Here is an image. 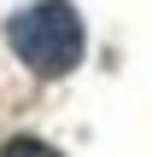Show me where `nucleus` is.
<instances>
[{
	"instance_id": "obj_1",
	"label": "nucleus",
	"mask_w": 152,
	"mask_h": 157,
	"mask_svg": "<svg viewBox=\"0 0 152 157\" xmlns=\"http://www.w3.org/2000/svg\"><path fill=\"white\" fill-rule=\"evenodd\" d=\"M6 47L18 52V64L41 82H59L82 64L88 52V29H82V12L70 0H29L6 17Z\"/></svg>"
},
{
	"instance_id": "obj_2",
	"label": "nucleus",
	"mask_w": 152,
	"mask_h": 157,
	"mask_svg": "<svg viewBox=\"0 0 152 157\" xmlns=\"http://www.w3.org/2000/svg\"><path fill=\"white\" fill-rule=\"evenodd\" d=\"M0 157H64L59 146H47V140H35V134H18V140H6V151Z\"/></svg>"
}]
</instances>
